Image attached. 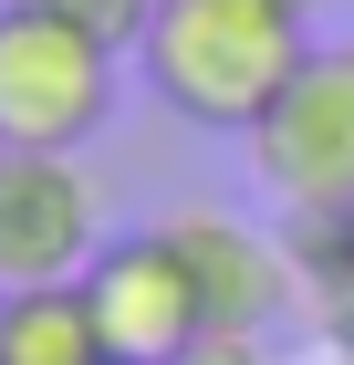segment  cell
I'll list each match as a JSON object with an SVG mask.
<instances>
[{"label": "cell", "mask_w": 354, "mask_h": 365, "mask_svg": "<svg viewBox=\"0 0 354 365\" xmlns=\"http://www.w3.org/2000/svg\"><path fill=\"white\" fill-rule=\"evenodd\" d=\"M313 53V21L292 0H157L136 31V84L198 136H250L281 105V84Z\"/></svg>", "instance_id": "obj_1"}, {"label": "cell", "mask_w": 354, "mask_h": 365, "mask_svg": "<svg viewBox=\"0 0 354 365\" xmlns=\"http://www.w3.org/2000/svg\"><path fill=\"white\" fill-rule=\"evenodd\" d=\"M125 53L63 21L53 0H0V146H42L73 157L83 136H105Z\"/></svg>", "instance_id": "obj_2"}, {"label": "cell", "mask_w": 354, "mask_h": 365, "mask_svg": "<svg viewBox=\"0 0 354 365\" xmlns=\"http://www.w3.org/2000/svg\"><path fill=\"white\" fill-rule=\"evenodd\" d=\"M250 178L292 220H344L354 209V42H313L281 105L250 125Z\"/></svg>", "instance_id": "obj_3"}, {"label": "cell", "mask_w": 354, "mask_h": 365, "mask_svg": "<svg viewBox=\"0 0 354 365\" xmlns=\"http://www.w3.org/2000/svg\"><path fill=\"white\" fill-rule=\"evenodd\" d=\"M83 313H94V334H105V365H188L198 344L219 334L188 251L167 240V220L157 230H115L105 251H94Z\"/></svg>", "instance_id": "obj_4"}, {"label": "cell", "mask_w": 354, "mask_h": 365, "mask_svg": "<svg viewBox=\"0 0 354 365\" xmlns=\"http://www.w3.org/2000/svg\"><path fill=\"white\" fill-rule=\"evenodd\" d=\"M105 251V198L73 157L42 146H0V292H42V282H83Z\"/></svg>", "instance_id": "obj_5"}, {"label": "cell", "mask_w": 354, "mask_h": 365, "mask_svg": "<svg viewBox=\"0 0 354 365\" xmlns=\"http://www.w3.org/2000/svg\"><path fill=\"white\" fill-rule=\"evenodd\" d=\"M167 240L188 251V272H198V292H209V324H219V334H261V324H271L281 282H292V261H281L271 240H250V230L219 220V209H177Z\"/></svg>", "instance_id": "obj_6"}, {"label": "cell", "mask_w": 354, "mask_h": 365, "mask_svg": "<svg viewBox=\"0 0 354 365\" xmlns=\"http://www.w3.org/2000/svg\"><path fill=\"white\" fill-rule=\"evenodd\" d=\"M0 365H105V334L83 313V282L0 292Z\"/></svg>", "instance_id": "obj_7"}, {"label": "cell", "mask_w": 354, "mask_h": 365, "mask_svg": "<svg viewBox=\"0 0 354 365\" xmlns=\"http://www.w3.org/2000/svg\"><path fill=\"white\" fill-rule=\"evenodd\" d=\"M63 21H83L94 42H115V53H136V31H146V11L157 0H53Z\"/></svg>", "instance_id": "obj_8"}, {"label": "cell", "mask_w": 354, "mask_h": 365, "mask_svg": "<svg viewBox=\"0 0 354 365\" xmlns=\"http://www.w3.org/2000/svg\"><path fill=\"white\" fill-rule=\"evenodd\" d=\"M344 261H354V209H344Z\"/></svg>", "instance_id": "obj_9"}, {"label": "cell", "mask_w": 354, "mask_h": 365, "mask_svg": "<svg viewBox=\"0 0 354 365\" xmlns=\"http://www.w3.org/2000/svg\"><path fill=\"white\" fill-rule=\"evenodd\" d=\"M292 11H302V21H313V11H323V0H292Z\"/></svg>", "instance_id": "obj_10"}, {"label": "cell", "mask_w": 354, "mask_h": 365, "mask_svg": "<svg viewBox=\"0 0 354 365\" xmlns=\"http://www.w3.org/2000/svg\"><path fill=\"white\" fill-rule=\"evenodd\" d=\"M333 365H354V355H333Z\"/></svg>", "instance_id": "obj_11"}]
</instances>
